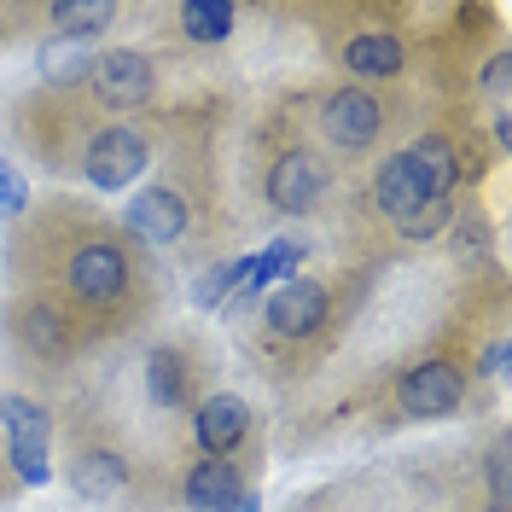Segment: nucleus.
<instances>
[{
  "label": "nucleus",
  "mask_w": 512,
  "mask_h": 512,
  "mask_svg": "<svg viewBox=\"0 0 512 512\" xmlns=\"http://www.w3.org/2000/svg\"><path fill=\"white\" fill-rule=\"evenodd\" d=\"M0 425H6V448H12V472L41 489V483L53 478V466H47V443H53V425L47 414L35 408L30 396H6L0 402Z\"/></svg>",
  "instance_id": "nucleus-1"
},
{
  "label": "nucleus",
  "mask_w": 512,
  "mask_h": 512,
  "mask_svg": "<svg viewBox=\"0 0 512 512\" xmlns=\"http://www.w3.org/2000/svg\"><path fill=\"white\" fill-rule=\"evenodd\" d=\"M146 158H152V146H146V134L140 128H105L94 146H88V181H94L99 192H123L140 169H146Z\"/></svg>",
  "instance_id": "nucleus-2"
},
{
  "label": "nucleus",
  "mask_w": 512,
  "mask_h": 512,
  "mask_svg": "<svg viewBox=\"0 0 512 512\" xmlns=\"http://www.w3.org/2000/svg\"><path fill=\"white\" fill-rule=\"evenodd\" d=\"M396 396H402V408L414 419H443L460 408V396H466V379L448 367V361H425V367H414L408 379L396 384Z\"/></svg>",
  "instance_id": "nucleus-3"
},
{
  "label": "nucleus",
  "mask_w": 512,
  "mask_h": 512,
  "mask_svg": "<svg viewBox=\"0 0 512 512\" xmlns=\"http://www.w3.org/2000/svg\"><path fill=\"white\" fill-rule=\"evenodd\" d=\"M320 192H326V163H320L315 152H286V158L268 169V198H274V210H286V216L315 210Z\"/></svg>",
  "instance_id": "nucleus-4"
},
{
  "label": "nucleus",
  "mask_w": 512,
  "mask_h": 512,
  "mask_svg": "<svg viewBox=\"0 0 512 512\" xmlns=\"http://www.w3.org/2000/svg\"><path fill=\"white\" fill-rule=\"evenodd\" d=\"M70 286H76V297H88V303H111L117 291L128 286V262L117 245H82V251L70 256Z\"/></svg>",
  "instance_id": "nucleus-5"
},
{
  "label": "nucleus",
  "mask_w": 512,
  "mask_h": 512,
  "mask_svg": "<svg viewBox=\"0 0 512 512\" xmlns=\"http://www.w3.org/2000/svg\"><path fill=\"white\" fill-rule=\"evenodd\" d=\"M94 94L105 105H117V111H134V105H146L152 99V64L140 59V53H105L94 64Z\"/></svg>",
  "instance_id": "nucleus-6"
},
{
  "label": "nucleus",
  "mask_w": 512,
  "mask_h": 512,
  "mask_svg": "<svg viewBox=\"0 0 512 512\" xmlns=\"http://www.w3.org/2000/svg\"><path fill=\"white\" fill-rule=\"evenodd\" d=\"M128 233L134 239H146V245H175L181 233H187V204L175 198V192H163V187H146L134 204H128Z\"/></svg>",
  "instance_id": "nucleus-7"
},
{
  "label": "nucleus",
  "mask_w": 512,
  "mask_h": 512,
  "mask_svg": "<svg viewBox=\"0 0 512 512\" xmlns=\"http://www.w3.org/2000/svg\"><path fill=\"white\" fill-rule=\"evenodd\" d=\"M320 320H326V291L315 280H286V286L268 297V326L280 338H309Z\"/></svg>",
  "instance_id": "nucleus-8"
},
{
  "label": "nucleus",
  "mask_w": 512,
  "mask_h": 512,
  "mask_svg": "<svg viewBox=\"0 0 512 512\" xmlns=\"http://www.w3.org/2000/svg\"><path fill=\"white\" fill-rule=\"evenodd\" d=\"M384 123V111H379V99L367 94V88H350V94H338L332 105H326V134L338 140V146H367L373 134H379Z\"/></svg>",
  "instance_id": "nucleus-9"
},
{
  "label": "nucleus",
  "mask_w": 512,
  "mask_h": 512,
  "mask_svg": "<svg viewBox=\"0 0 512 512\" xmlns=\"http://www.w3.org/2000/svg\"><path fill=\"white\" fill-rule=\"evenodd\" d=\"M245 431H251V408H245L239 396H210V402L198 408V448H204V454L239 448Z\"/></svg>",
  "instance_id": "nucleus-10"
},
{
  "label": "nucleus",
  "mask_w": 512,
  "mask_h": 512,
  "mask_svg": "<svg viewBox=\"0 0 512 512\" xmlns=\"http://www.w3.org/2000/svg\"><path fill=\"white\" fill-rule=\"evenodd\" d=\"M425 204H431V198H425V187H419L408 152H396V158L379 169V210L384 216H396V222H414Z\"/></svg>",
  "instance_id": "nucleus-11"
},
{
  "label": "nucleus",
  "mask_w": 512,
  "mask_h": 512,
  "mask_svg": "<svg viewBox=\"0 0 512 512\" xmlns=\"http://www.w3.org/2000/svg\"><path fill=\"white\" fill-rule=\"evenodd\" d=\"M239 495H245V489H239V472H233L227 460L192 466V478H187V507L192 512H227Z\"/></svg>",
  "instance_id": "nucleus-12"
},
{
  "label": "nucleus",
  "mask_w": 512,
  "mask_h": 512,
  "mask_svg": "<svg viewBox=\"0 0 512 512\" xmlns=\"http://www.w3.org/2000/svg\"><path fill=\"white\" fill-rule=\"evenodd\" d=\"M408 163H414V175H419V187H425V198H431V204H448V187H454L460 175H454V152H448L443 134H425L414 152H408Z\"/></svg>",
  "instance_id": "nucleus-13"
},
{
  "label": "nucleus",
  "mask_w": 512,
  "mask_h": 512,
  "mask_svg": "<svg viewBox=\"0 0 512 512\" xmlns=\"http://www.w3.org/2000/svg\"><path fill=\"white\" fill-rule=\"evenodd\" d=\"M344 64H350L355 76H396L402 70V41L384 30H367L344 47Z\"/></svg>",
  "instance_id": "nucleus-14"
},
{
  "label": "nucleus",
  "mask_w": 512,
  "mask_h": 512,
  "mask_svg": "<svg viewBox=\"0 0 512 512\" xmlns=\"http://www.w3.org/2000/svg\"><path fill=\"white\" fill-rule=\"evenodd\" d=\"M70 483H76L82 501H111V495L123 489V460H117V454H82L76 472H70Z\"/></svg>",
  "instance_id": "nucleus-15"
},
{
  "label": "nucleus",
  "mask_w": 512,
  "mask_h": 512,
  "mask_svg": "<svg viewBox=\"0 0 512 512\" xmlns=\"http://www.w3.org/2000/svg\"><path fill=\"white\" fill-rule=\"evenodd\" d=\"M111 18H117V6H53V30H59V41H76V47H88V41H99V35L111 30Z\"/></svg>",
  "instance_id": "nucleus-16"
},
{
  "label": "nucleus",
  "mask_w": 512,
  "mask_h": 512,
  "mask_svg": "<svg viewBox=\"0 0 512 512\" xmlns=\"http://www.w3.org/2000/svg\"><path fill=\"white\" fill-rule=\"evenodd\" d=\"M297 262H303V245L297 239H274L262 256H251V286L245 291H262V286H274V280L286 286L291 274H297Z\"/></svg>",
  "instance_id": "nucleus-17"
},
{
  "label": "nucleus",
  "mask_w": 512,
  "mask_h": 512,
  "mask_svg": "<svg viewBox=\"0 0 512 512\" xmlns=\"http://www.w3.org/2000/svg\"><path fill=\"white\" fill-rule=\"evenodd\" d=\"M181 30H187L192 41H227L233 6H227V0H187V6H181Z\"/></svg>",
  "instance_id": "nucleus-18"
},
{
  "label": "nucleus",
  "mask_w": 512,
  "mask_h": 512,
  "mask_svg": "<svg viewBox=\"0 0 512 512\" xmlns=\"http://www.w3.org/2000/svg\"><path fill=\"white\" fill-rule=\"evenodd\" d=\"M146 390H152V402L158 408H181V361H175V350H152V361H146Z\"/></svg>",
  "instance_id": "nucleus-19"
},
{
  "label": "nucleus",
  "mask_w": 512,
  "mask_h": 512,
  "mask_svg": "<svg viewBox=\"0 0 512 512\" xmlns=\"http://www.w3.org/2000/svg\"><path fill=\"white\" fill-rule=\"evenodd\" d=\"M41 70L64 82V76H76V70H88V47H76V41H53L47 53H41Z\"/></svg>",
  "instance_id": "nucleus-20"
},
{
  "label": "nucleus",
  "mask_w": 512,
  "mask_h": 512,
  "mask_svg": "<svg viewBox=\"0 0 512 512\" xmlns=\"http://www.w3.org/2000/svg\"><path fill=\"white\" fill-rule=\"evenodd\" d=\"M24 338H30V350H41V355L64 350V326H59V315H47V309H30V320H24Z\"/></svg>",
  "instance_id": "nucleus-21"
},
{
  "label": "nucleus",
  "mask_w": 512,
  "mask_h": 512,
  "mask_svg": "<svg viewBox=\"0 0 512 512\" xmlns=\"http://www.w3.org/2000/svg\"><path fill=\"white\" fill-rule=\"evenodd\" d=\"M24 204H30V181L12 169V163L0 158V222H12V216H24Z\"/></svg>",
  "instance_id": "nucleus-22"
},
{
  "label": "nucleus",
  "mask_w": 512,
  "mask_h": 512,
  "mask_svg": "<svg viewBox=\"0 0 512 512\" xmlns=\"http://www.w3.org/2000/svg\"><path fill=\"white\" fill-rule=\"evenodd\" d=\"M489 489H495V512H507V443L489 448Z\"/></svg>",
  "instance_id": "nucleus-23"
},
{
  "label": "nucleus",
  "mask_w": 512,
  "mask_h": 512,
  "mask_svg": "<svg viewBox=\"0 0 512 512\" xmlns=\"http://www.w3.org/2000/svg\"><path fill=\"white\" fill-rule=\"evenodd\" d=\"M507 76H512V59H507V53H501V59H489V64H483V88H489L495 99L507 94Z\"/></svg>",
  "instance_id": "nucleus-24"
},
{
  "label": "nucleus",
  "mask_w": 512,
  "mask_h": 512,
  "mask_svg": "<svg viewBox=\"0 0 512 512\" xmlns=\"http://www.w3.org/2000/svg\"><path fill=\"white\" fill-rule=\"evenodd\" d=\"M483 373H489V379H501V373H507V344H489V355H483Z\"/></svg>",
  "instance_id": "nucleus-25"
},
{
  "label": "nucleus",
  "mask_w": 512,
  "mask_h": 512,
  "mask_svg": "<svg viewBox=\"0 0 512 512\" xmlns=\"http://www.w3.org/2000/svg\"><path fill=\"white\" fill-rule=\"evenodd\" d=\"M227 512H262V501H256L251 489H245V495H239V501H233V507H227Z\"/></svg>",
  "instance_id": "nucleus-26"
},
{
  "label": "nucleus",
  "mask_w": 512,
  "mask_h": 512,
  "mask_svg": "<svg viewBox=\"0 0 512 512\" xmlns=\"http://www.w3.org/2000/svg\"><path fill=\"white\" fill-rule=\"evenodd\" d=\"M489 512H495V507H489Z\"/></svg>",
  "instance_id": "nucleus-27"
}]
</instances>
